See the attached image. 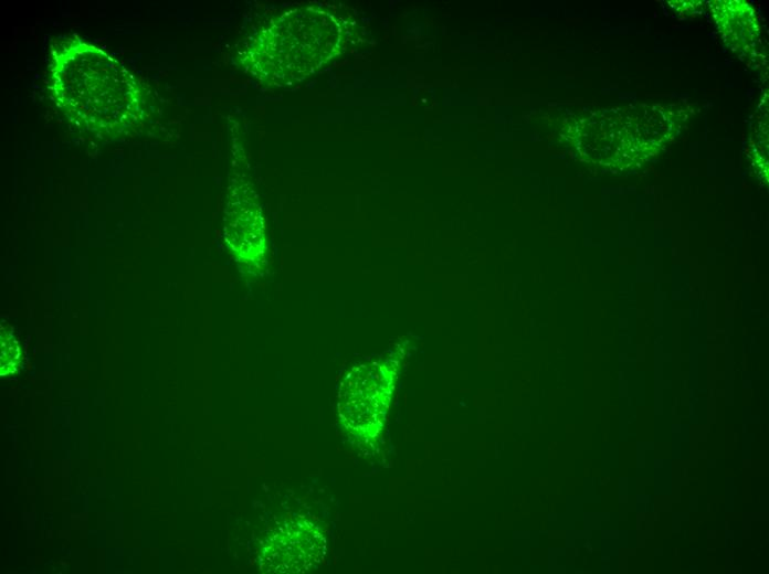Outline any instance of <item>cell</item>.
<instances>
[{
    "label": "cell",
    "instance_id": "obj_1",
    "mask_svg": "<svg viewBox=\"0 0 769 574\" xmlns=\"http://www.w3.org/2000/svg\"><path fill=\"white\" fill-rule=\"evenodd\" d=\"M50 66L54 103L84 130L97 137H118L143 120L139 83L102 49L70 39L59 45Z\"/></svg>",
    "mask_w": 769,
    "mask_h": 574
}]
</instances>
